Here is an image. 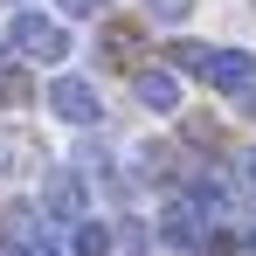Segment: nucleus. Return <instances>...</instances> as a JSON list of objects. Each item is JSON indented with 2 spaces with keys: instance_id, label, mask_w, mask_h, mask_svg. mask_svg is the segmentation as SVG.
Here are the masks:
<instances>
[{
  "instance_id": "1",
  "label": "nucleus",
  "mask_w": 256,
  "mask_h": 256,
  "mask_svg": "<svg viewBox=\"0 0 256 256\" xmlns=\"http://www.w3.org/2000/svg\"><path fill=\"white\" fill-rule=\"evenodd\" d=\"M0 42L21 48L28 62H62V56H70V28H62V21H48V14H14V28H7Z\"/></svg>"
},
{
  "instance_id": "2",
  "label": "nucleus",
  "mask_w": 256,
  "mask_h": 256,
  "mask_svg": "<svg viewBox=\"0 0 256 256\" xmlns=\"http://www.w3.org/2000/svg\"><path fill=\"white\" fill-rule=\"evenodd\" d=\"M48 111H56L62 125H97V118H104V97H97L90 76H56V84H48Z\"/></svg>"
},
{
  "instance_id": "3",
  "label": "nucleus",
  "mask_w": 256,
  "mask_h": 256,
  "mask_svg": "<svg viewBox=\"0 0 256 256\" xmlns=\"http://www.w3.org/2000/svg\"><path fill=\"white\" fill-rule=\"evenodd\" d=\"M76 214H84L76 166H42V222H76Z\"/></svg>"
},
{
  "instance_id": "4",
  "label": "nucleus",
  "mask_w": 256,
  "mask_h": 256,
  "mask_svg": "<svg viewBox=\"0 0 256 256\" xmlns=\"http://www.w3.org/2000/svg\"><path fill=\"white\" fill-rule=\"evenodd\" d=\"M201 76H208L214 90H228V97H242V90L256 84V56H250V48H208Z\"/></svg>"
},
{
  "instance_id": "5",
  "label": "nucleus",
  "mask_w": 256,
  "mask_h": 256,
  "mask_svg": "<svg viewBox=\"0 0 256 256\" xmlns=\"http://www.w3.org/2000/svg\"><path fill=\"white\" fill-rule=\"evenodd\" d=\"M160 242H166V250H201V242H208V214H194L187 201H173V208L160 214Z\"/></svg>"
},
{
  "instance_id": "6",
  "label": "nucleus",
  "mask_w": 256,
  "mask_h": 256,
  "mask_svg": "<svg viewBox=\"0 0 256 256\" xmlns=\"http://www.w3.org/2000/svg\"><path fill=\"white\" fill-rule=\"evenodd\" d=\"M132 97H138L146 111H173V104H180V76H173V70H138V76H132Z\"/></svg>"
},
{
  "instance_id": "7",
  "label": "nucleus",
  "mask_w": 256,
  "mask_h": 256,
  "mask_svg": "<svg viewBox=\"0 0 256 256\" xmlns=\"http://www.w3.org/2000/svg\"><path fill=\"white\" fill-rule=\"evenodd\" d=\"M35 166H48V160H42V146H35L28 132H0V180H14V173H35Z\"/></svg>"
},
{
  "instance_id": "8",
  "label": "nucleus",
  "mask_w": 256,
  "mask_h": 256,
  "mask_svg": "<svg viewBox=\"0 0 256 256\" xmlns=\"http://www.w3.org/2000/svg\"><path fill=\"white\" fill-rule=\"evenodd\" d=\"M76 256H111V222L76 214Z\"/></svg>"
},
{
  "instance_id": "9",
  "label": "nucleus",
  "mask_w": 256,
  "mask_h": 256,
  "mask_svg": "<svg viewBox=\"0 0 256 256\" xmlns=\"http://www.w3.org/2000/svg\"><path fill=\"white\" fill-rule=\"evenodd\" d=\"M111 242H118L125 256H146V250H152V228H146V222H132V214H125V222L111 228Z\"/></svg>"
},
{
  "instance_id": "10",
  "label": "nucleus",
  "mask_w": 256,
  "mask_h": 256,
  "mask_svg": "<svg viewBox=\"0 0 256 256\" xmlns=\"http://www.w3.org/2000/svg\"><path fill=\"white\" fill-rule=\"evenodd\" d=\"M28 97H35V84H28V70H0V104H7V111H21Z\"/></svg>"
},
{
  "instance_id": "11",
  "label": "nucleus",
  "mask_w": 256,
  "mask_h": 256,
  "mask_svg": "<svg viewBox=\"0 0 256 256\" xmlns=\"http://www.w3.org/2000/svg\"><path fill=\"white\" fill-rule=\"evenodd\" d=\"M97 48H104V56H111V62H125L132 48H138V28H118V21H111V28H104V35H97Z\"/></svg>"
},
{
  "instance_id": "12",
  "label": "nucleus",
  "mask_w": 256,
  "mask_h": 256,
  "mask_svg": "<svg viewBox=\"0 0 256 256\" xmlns=\"http://www.w3.org/2000/svg\"><path fill=\"white\" fill-rule=\"evenodd\" d=\"M194 14V0H146V21H160V28H180Z\"/></svg>"
},
{
  "instance_id": "13",
  "label": "nucleus",
  "mask_w": 256,
  "mask_h": 256,
  "mask_svg": "<svg viewBox=\"0 0 256 256\" xmlns=\"http://www.w3.org/2000/svg\"><path fill=\"white\" fill-rule=\"evenodd\" d=\"M201 62H208V48H201V42H180V48H173V76H180V70L201 76Z\"/></svg>"
},
{
  "instance_id": "14",
  "label": "nucleus",
  "mask_w": 256,
  "mask_h": 256,
  "mask_svg": "<svg viewBox=\"0 0 256 256\" xmlns=\"http://www.w3.org/2000/svg\"><path fill=\"white\" fill-rule=\"evenodd\" d=\"M21 256H62V242H48V236H28V242H21Z\"/></svg>"
},
{
  "instance_id": "15",
  "label": "nucleus",
  "mask_w": 256,
  "mask_h": 256,
  "mask_svg": "<svg viewBox=\"0 0 256 256\" xmlns=\"http://www.w3.org/2000/svg\"><path fill=\"white\" fill-rule=\"evenodd\" d=\"M56 7H62L70 21H84V14H97V0H56Z\"/></svg>"
},
{
  "instance_id": "16",
  "label": "nucleus",
  "mask_w": 256,
  "mask_h": 256,
  "mask_svg": "<svg viewBox=\"0 0 256 256\" xmlns=\"http://www.w3.org/2000/svg\"><path fill=\"white\" fill-rule=\"evenodd\" d=\"M242 180H250V187H256V146H250V152H242Z\"/></svg>"
},
{
  "instance_id": "17",
  "label": "nucleus",
  "mask_w": 256,
  "mask_h": 256,
  "mask_svg": "<svg viewBox=\"0 0 256 256\" xmlns=\"http://www.w3.org/2000/svg\"><path fill=\"white\" fill-rule=\"evenodd\" d=\"M242 97H250V118H256V84H250V90H242Z\"/></svg>"
},
{
  "instance_id": "18",
  "label": "nucleus",
  "mask_w": 256,
  "mask_h": 256,
  "mask_svg": "<svg viewBox=\"0 0 256 256\" xmlns=\"http://www.w3.org/2000/svg\"><path fill=\"white\" fill-rule=\"evenodd\" d=\"M0 48H7V42H0ZM0 62H7V56H0Z\"/></svg>"
}]
</instances>
